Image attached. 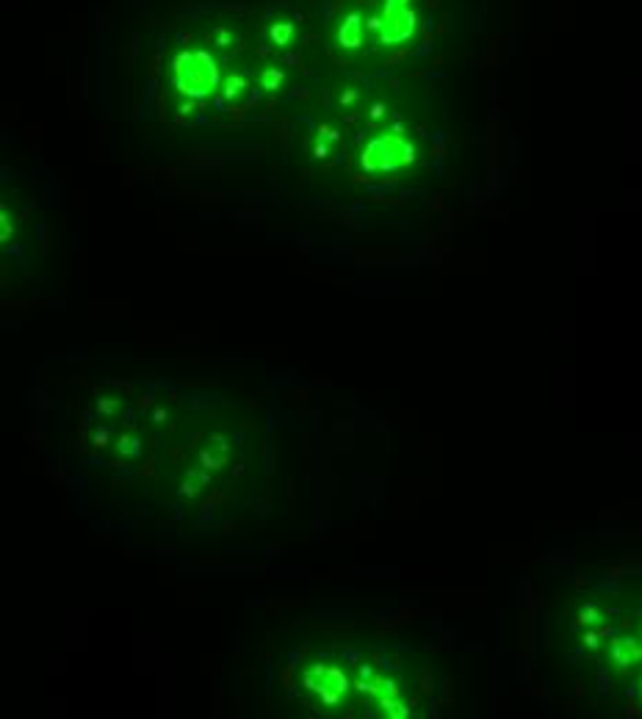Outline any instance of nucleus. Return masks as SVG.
<instances>
[{"label": "nucleus", "instance_id": "f8f14e48", "mask_svg": "<svg viewBox=\"0 0 642 719\" xmlns=\"http://www.w3.org/2000/svg\"><path fill=\"white\" fill-rule=\"evenodd\" d=\"M94 446H100V449L108 446V429H105V426H100V429L94 432Z\"/></svg>", "mask_w": 642, "mask_h": 719}, {"label": "nucleus", "instance_id": "1a4fd4ad", "mask_svg": "<svg viewBox=\"0 0 642 719\" xmlns=\"http://www.w3.org/2000/svg\"><path fill=\"white\" fill-rule=\"evenodd\" d=\"M291 37H294V25H291L288 20L272 22V39H275V45H288Z\"/></svg>", "mask_w": 642, "mask_h": 719}, {"label": "nucleus", "instance_id": "6e6552de", "mask_svg": "<svg viewBox=\"0 0 642 719\" xmlns=\"http://www.w3.org/2000/svg\"><path fill=\"white\" fill-rule=\"evenodd\" d=\"M117 449H119V456H125V459H136L138 454H141V440H138L136 435H122L119 440H117Z\"/></svg>", "mask_w": 642, "mask_h": 719}, {"label": "nucleus", "instance_id": "423d86ee", "mask_svg": "<svg viewBox=\"0 0 642 719\" xmlns=\"http://www.w3.org/2000/svg\"><path fill=\"white\" fill-rule=\"evenodd\" d=\"M376 706H379V714L388 719H405L410 714V708L405 706V700L396 694V697H376Z\"/></svg>", "mask_w": 642, "mask_h": 719}, {"label": "nucleus", "instance_id": "7ed1b4c3", "mask_svg": "<svg viewBox=\"0 0 642 719\" xmlns=\"http://www.w3.org/2000/svg\"><path fill=\"white\" fill-rule=\"evenodd\" d=\"M175 84L178 89L185 91L188 97H202L214 89L216 84V70L214 61H208L205 55H183L175 67Z\"/></svg>", "mask_w": 642, "mask_h": 719}, {"label": "nucleus", "instance_id": "9d476101", "mask_svg": "<svg viewBox=\"0 0 642 719\" xmlns=\"http://www.w3.org/2000/svg\"><path fill=\"white\" fill-rule=\"evenodd\" d=\"M261 86L269 91H275L282 86V72H277V70H266L263 75H261Z\"/></svg>", "mask_w": 642, "mask_h": 719}, {"label": "nucleus", "instance_id": "f03ea898", "mask_svg": "<svg viewBox=\"0 0 642 719\" xmlns=\"http://www.w3.org/2000/svg\"><path fill=\"white\" fill-rule=\"evenodd\" d=\"M413 158V150L405 144V138L396 133H385L374 138L363 152V166L368 172H393L402 164Z\"/></svg>", "mask_w": 642, "mask_h": 719}, {"label": "nucleus", "instance_id": "9b49d317", "mask_svg": "<svg viewBox=\"0 0 642 719\" xmlns=\"http://www.w3.org/2000/svg\"><path fill=\"white\" fill-rule=\"evenodd\" d=\"M117 409H119V399H114V396H103V399L97 402V412L105 415V418H111Z\"/></svg>", "mask_w": 642, "mask_h": 719}, {"label": "nucleus", "instance_id": "20e7f679", "mask_svg": "<svg viewBox=\"0 0 642 719\" xmlns=\"http://www.w3.org/2000/svg\"><path fill=\"white\" fill-rule=\"evenodd\" d=\"M379 680H382V675L376 673L371 664H360V670H358V680H355V689L360 692V694H376V689H379Z\"/></svg>", "mask_w": 642, "mask_h": 719}, {"label": "nucleus", "instance_id": "f257e3e1", "mask_svg": "<svg viewBox=\"0 0 642 719\" xmlns=\"http://www.w3.org/2000/svg\"><path fill=\"white\" fill-rule=\"evenodd\" d=\"M302 683H305L308 692H313L327 706H338L355 689V680L341 667H332V664H313L310 670H305Z\"/></svg>", "mask_w": 642, "mask_h": 719}, {"label": "nucleus", "instance_id": "0eeeda50", "mask_svg": "<svg viewBox=\"0 0 642 719\" xmlns=\"http://www.w3.org/2000/svg\"><path fill=\"white\" fill-rule=\"evenodd\" d=\"M208 484V473H205V468L202 470H188L183 479V487H181V493L183 495H197L202 487Z\"/></svg>", "mask_w": 642, "mask_h": 719}, {"label": "nucleus", "instance_id": "39448f33", "mask_svg": "<svg viewBox=\"0 0 642 719\" xmlns=\"http://www.w3.org/2000/svg\"><path fill=\"white\" fill-rule=\"evenodd\" d=\"M228 462V446L222 440H214L208 449L202 451V468L205 470H219Z\"/></svg>", "mask_w": 642, "mask_h": 719}]
</instances>
